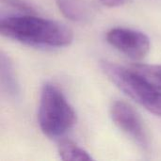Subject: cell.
I'll list each match as a JSON object with an SVG mask.
<instances>
[{
	"instance_id": "obj_1",
	"label": "cell",
	"mask_w": 161,
	"mask_h": 161,
	"mask_svg": "<svg viewBox=\"0 0 161 161\" xmlns=\"http://www.w3.org/2000/svg\"><path fill=\"white\" fill-rule=\"evenodd\" d=\"M0 33L6 38L37 47H65L74 39L72 30L65 25L31 13L3 17Z\"/></svg>"
},
{
	"instance_id": "obj_9",
	"label": "cell",
	"mask_w": 161,
	"mask_h": 161,
	"mask_svg": "<svg viewBox=\"0 0 161 161\" xmlns=\"http://www.w3.org/2000/svg\"><path fill=\"white\" fill-rule=\"evenodd\" d=\"M131 69L143 80L161 91V65L134 64Z\"/></svg>"
},
{
	"instance_id": "obj_10",
	"label": "cell",
	"mask_w": 161,
	"mask_h": 161,
	"mask_svg": "<svg viewBox=\"0 0 161 161\" xmlns=\"http://www.w3.org/2000/svg\"><path fill=\"white\" fill-rule=\"evenodd\" d=\"M4 3H7L13 8H16L21 11V13H31L34 14V8L31 5L26 3L24 0H2Z\"/></svg>"
},
{
	"instance_id": "obj_11",
	"label": "cell",
	"mask_w": 161,
	"mask_h": 161,
	"mask_svg": "<svg viewBox=\"0 0 161 161\" xmlns=\"http://www.w3.org/2000/svg\"><path fill=\"white\" fill-rule=\"evenodd\" d=\"M102 2L103 5L109 7V8H115V7H119L121 5H123L125 0H100Z\"/></svg>"
},
{
	"instance_id": "obj_4",
	"label": "cell",
	"mask_w": 161,
	"mask_h": 161,
	"mask_svg": "<svg viewBox=\"0 0 161 161\" xmlns=\"http://www.w3.org/2000/svg\"><path fill=\"white\" fill-rule=\"evenodd\" d=\"M110 117L115 125L139 147L144 151L149 149V138L143 123L137 111L129 104L124 101L114 102L110 107Z\"/></svg>"
},
{
	"instance_id": "obj_2",
	"label": "cell",
	"mask_w": 161,
	"mask_h": 161,
	"mask_svg": "<svg viewBox=\"0 0 161 161\" xmlns=\"http://www.w3.org/2000/svg\"><path fill=\"white\" fill-rule=\"evenodd\" d=\"M38 121L42 132L50 139H59L76 123L74 108L54 84L46 83L41 92Z\"/></svg>"
},
{
	"instance_id": "obj_8",
	"label": "cell",
	"mask_w": 161,
	"mask_h": 161,
	"mask_svg": "<svg viewBox=\"0 0 161 161\" xmlns=\"http://www.w3.org/2000/svg\"><path fill=\"white\" fill-rule=\"evenodd\" d=\"M58 154L61 160L65 161H89L92 158L83 148L69 140L59 142L58 146Z\"/></svg>"
},
{
	"instance_id": "obj_3",
	"label": "cell",
	"mask_w": 161,
	"mask_h": 161,
	"mask_svg": "<svg viewBox=\"0 0 161 161\" xmlns=\"http://www.w3.org/2000/svg\"><path fill=\"white\" fill-rule=\"evenodd\" d=\"M102 70L108 79L122 92L142 107L161 117V92L143 80L132 69L104 61Z\"/></svg>"
},
{
	"instance_id": "obj_7",
	"label": "cell",
	"mask_w": 161,
	"mask_h": 161,
	"mask_svg": "<svg viewBox=\"0 0 161 161\" xmlns=\"http://www.w3.org/2000/svg\"><path fill=\"white\" fill-rule=\"evenodd\" d=\"M0 70H1V84L5 92L9 96L16 98L19 94V85L14 73L12 63L8 57L1 54L0 58Z\"/></svg>"
},
{
	"instance_id": "obj_6",
	"label": "cell",
	"mask_w": 161,
	"mask_h": 161,
	"mask_svg": "<svg viewBox=\"0 0 161 161\" xmlns=\"http://www.w3.org/2000/svg\"><path fill=\"white\" fill-rule=\"evenodd\" d=\"M58 9L71 21L85 22L90 17V9L83 0H56Z\"/></svg>"
},
{
	"instance_id": "obj_5",
	"label": "cell",
	"mask_w": 161,
	"mask_h": 161,
	"mask_svg": "<svg viewBox=\"0 0 161 161\" xmlns=\"http://www.w3.org/2000/svg\"><path fill=\"white\" fill-rule=\"evenodd\" d=\"M108 42L115 49L135 60L144 58L150 50V40L143 32L114 27L107 33Z\"/></svg>"
}]
</instances>
